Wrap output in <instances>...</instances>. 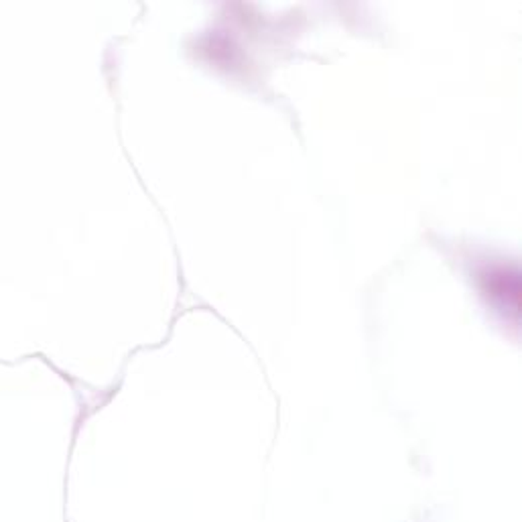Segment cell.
I'll return each mask as SVG.
<instances>
[{"instance_id":"6da1fadb","label":"cell","mask_w":522,"mask_h":522,"mask_svg":"<svg viewBox=\"0 0 522 522\" xmlns=\"http://www.w3.org/2000/svg\"><path fill=\"white\" fill-rule=\"evenodd\" d=\"M520 276L517 268H494L488 274V291L494 297H504V305L517 313L520 295Z\"/></svg>"}]
</instances>
